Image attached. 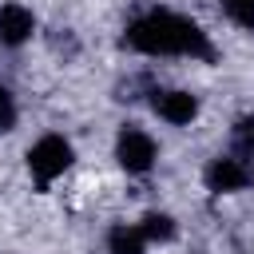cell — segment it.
<instances>
[{
    "instance_id": "6da1fadb",
    "label": "cell",
    "mask_w": 254,
    "mask_h": 254,
    "mask_svg": "<svg viewBox=\"0 0 254 254\" xmlns=\"http://www.w3.org/2000/svg\"><path fill=\"white\" fill-rule=\"evenodd\" d=\"M123 44L139 56L151 60H210V36L183 12L151 4L143 12H135L123 28Z\"/></svg>"
},
{
    "instance_id": "7a4b0ae2",
    "label": "cell",
    "mask_w": 254,
    "mask_h": 254,
    "mask_svg": "<svg viewBox=\"0 0 254 254\" xmlns=\"http://www.w3.org/2000/svg\"><path fill=\"white\" fill-rule=\"evenodd\" d=\"M71 159H75L71 139H64L60 131H48V135H40V139L28 147V171H32V179H36L40 187H48V183H56L60 175H67V171H71Z\"/></svg>"
},
{
    "instance_id": "3957f363",
    "label": "cell",
    "mask_w": 254,
    "mask_h": 254,
    "mask_svg": "<svg viewBox=\"0 0 254 254\" xmlns=\"http://www.w3.org/2000/svg\"><path fill=\"white\" fill-rule=\"evenodd\" d=\"M115 159L127 175H147L155 163H159V143L147 127L139 123H123L119 135H115Z\"/></svg>"
},
{
    "instance_id": "277c9868",
    "label": "cell",
    "mask_w": 254,
    "mask_h": 254,
    "mask_svg": "<svg viewBox=\"0 0 254 254\" xmlns=\"http://www.w3.org/2000/svg\"><path fill=\"white\" fill-rule=\"evenodd\" d=\"M151 111L171 127H190L198 115V95L187 87H151Z\"/></svg>"
},
{
    "instance_id": "5b68a950",
    "label": "cell",
    "mask_w": 254,
    "mask_h": 254,
    "mask_svg": "<svg viewBox=\"0 0 254 254\" xmlns=\"http://www.w3.org/2000/svg\"><path fill=\"white\" fill-rule=\"evenodd\" d=\"M202 183H206V190H214V194H234V190H246V187L254 183V171H250L246 159H238V155H214V159L206 163V171H202Z\"/></svg>"
},
{
    "instance_id": "8992f818",
    "label": "cell",
    "mask_w": 254,
    "mask_h": 254,
    "mask_svg": "<svg viewBox=\"0 0 254 254\" xmlns=\"http://www.w3.org/2000/svg\"><path fill=\"white\" fill-rule=\"evenodd\" d=\"M32 36H36L32 8L20 0H4L0 4V48H24Z\"/></svg>"
},
{
    "instance_id": "52a82bcc",
    "label": "cell",
    "mask_w": 254,
    "mask_h": 254,
    "mask_svg": "<svg viewBox=\"0 0 254 254\" xmlns=\"http://www.w3.org/2000/svg\"><path fill=\"white\" fill-rule=\"evenodd\" d=\"M147 238L135 222H115L107 230V254H147Z\"/></svg>"
},
{
    "instance_id": "ba28073f",
    "label": "cell",
    "mask_w": 254,
    "mask_h": 254,
    "mask_svg": "<svg viewBox=\"0 0 254 254\" xmlns=\"http://www.w3.org/2000/svg\"><path fill=\"white\" fill-rule=\"evenodd\" d=\"M135 226L143 230V238H147V242H171V238H175V230H179V226H175V218H171L167 210H147Z\"/></svg>"
},
{
    "instance_id": "9c48e42d",
    "label": "cell",
    "mask_w": 254,
    "mask_h": 254,
    "mask_svg": "<svg viewBox=\"0 0 254 254\" xmlns=\"http://www.w3.org/2000/svg\"><path fill=\"white\" fill-rule=\"evenodd\" d=\"M230 155L254 159V115L234 119V127H230Z\"/></svg>"
},
{
    "instance_id": "30bf717a",
    "label": "cell",
    "mask_w": 254,
    "mask_h": 254,
    "mask_svg": "<svg viewBox=\"0 0 254 254\" xmlns=\"http://www.w3.org/2000/svg\"><path fill=\"white\" fill-rule=\"evenodd\" d=\"M16 127V99H12V91L0 83V131H12Z\"/></svg>"
}]
</instances>
